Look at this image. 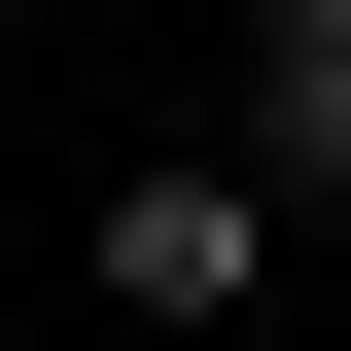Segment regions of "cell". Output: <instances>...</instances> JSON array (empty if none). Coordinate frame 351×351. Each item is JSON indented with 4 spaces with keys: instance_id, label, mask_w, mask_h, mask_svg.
<instances>
[{
    "instance_id": "cell-1",
    "label": "cell",
    "mask_w": 351,
    "mask_h": 351,
    "mask_svg": "<svg viewBox=\"0 0 351 351\" xmlns=\"http://www.w3.org/2000/svg\"><path fill=\"white\" fill-rule=\"evenodd\" d=\"M246 281H281V176H246V141H141V176H106V316H141V351H211Z\"/></svg>"
},
{
    "instance_id": "cell-2",
    "label": "cell",
    "mask_w": 351,
    "mask_h": 351,
    "mask_svg": "<svg viewBox=\"0 0 351 351\" xmlns=\"http://www.w3.org/2000/svg\"><path fill=\"white\" fill-rule=\"evenodd\" d=\"M246 176L351 211V0H246Z\"/></svg>"
}]
</instances>
